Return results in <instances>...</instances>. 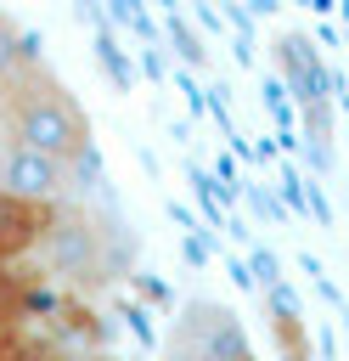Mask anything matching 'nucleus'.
I'll return each mask as SVG.
<instances>
[{
  "mask_svg": "<svg viewBox=\"0 0 349 361\" xmlns=\"http://www.w3.org/2000/svg\"><path fill=\"white\" fill-rule=\"evenodd\" d=\"M45 276L73 282V288H101L129 271V237L113 214H96L84 203H56L45 237H39Z\"/></svg>",
  "mask_w": 349,
  "mask_h": 361,
  "instance_id": "obj_1",
  "label": "nucleus"
},
{
  "mask_svg": "<svg viewBox=\"0 0 349 361\" xmlns=\"http://www.w3.org/2000/svg\"><path fill=\"white\" fill-rule=\"evenodd\" d=\"M0 130H6L17 147H28V152H39V158H51V164H73L84 147H96L79 96H73L56 73H34V79H23L17 90H6V96H0Z\"/></svg>",
  "mask_w": 349,
  "mask_h": 361,
  "instance_id": "obj_2",
  "label": "nucleus"
},
{
  "mask_svg": "<svg viewBox=\"0 0 349 361\" xmlns=\"http://www.w3.org/2000/svg\"><path fill=\"white\" fill-rule=\"evenodd\" d=\"M242 355H253L248 333L236 310L220 299H186L163 338V361H242Z\"/></svg>",
  "mask_w": 349,
  "mask_h": 361,
  "instance_id": "obj_3",
  "label": "nucleus"
},
{
  "mask_svg": "<svg viewBox=\"0 0 349 361\" xmlns=\"http://www.w3.org/2000/svg\"><path fill=\"white\" fill-rule=\"evenodd\" d=\"M0 192L56 209V203H68V175H62V164H51V158L17 147V141L0 130Z\"/></svg>",
  "mask_w": 349,
  "mask_h": 361,
  "instance_id": "obj_4",
  "label": "nucleus"
},
{
  "mask_svg": "<svg viewBox=\"0 0 349 361\" xmlns=\"http://www.w3.org/2000/svg\"><path fill=\"white\" fill-rule=\"evenodd\" d=\"M51 214H56V209H45V203H28V197L0 192V265L34 254L39 237H45V226H51Z\"/></svg>",
  "mask_w": 349,
  "mask_h": 361,
  "instance_id": "obj_5",
  "label": "nucleus"
},
{
  "mask_svg": "<svg viewBox=\"0 0 349 361\" xmlns=\"http://www.w3.org/2000/svg\"><path fill=\"white\" fill-rule=\"evenodd\" d=\"M34 73H45V62H39V39H34L23 23H11V17L0 11V96L17 90L23 79H34Z\"/></svg>",
  "mask_w": 349,
  "mask_h": 361,
  "instance_id": "obj_6",
  "label": "nucleus"
},
{
  "mask_svg": "<svg viewBox=\"0 0 349 361\" xmlns=\"http://www.w3.org/2000/svg\"><path fill=\"white\" fill-rule=\"evenodd\" d=\"M270 327H276L281 361H310V338H304V322H298V310H293L287 293H270Z\"/></svg>",
  "mask_w": 349,
  "mask_h": 361,
  "instance_id": "obj_7",
  "label": "nucleus"
},
{
  "mask_svg": "<svg viewBox=\"0 0 349 361\" xmlns=\"http://www.w3.org/2000/svg\"><path fill=\"white\" fill-rule=\"evenodd\" d=\"M0 361H28V355H6V350H0Z\"/></svg>",
  "mask_w": 349,
  "mask_h": 361,
  "instance_id": "obj_8",
  "label": "nucleus"
},
{
  "mask_svg": "<svg viewBox=\"0 0 349 361\" xmlns=\"http://www.w3.org/2000/svg\"><path fill=\"white\" fill-rule=\"evenodd\" d=\"M242 361H253V355H242Z\"/></svg>",
  "mask_w": 349,
  "mask_h": 361,
  "instance_id": "obj_9",
  "label": "nucleus"
}]
</instances>
